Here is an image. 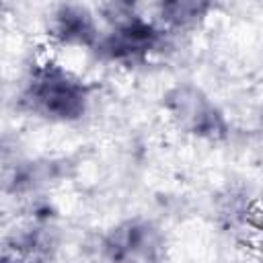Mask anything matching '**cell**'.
<instances>
[{"label":"cell","mask_w":263,"mask_h":263,"mask_svg":"<svg viewBox=\"0 0 263 263\" xmlns=\"http://www.w3.org/2000/svg\"><path fill=\"white\" fill-rule=\"evenodd\" d=\"M23 105L47 119L74 121L86 111L88 88L58 64L47 62L31 72Z\"/></svg>","instance_id":"1"},{"label":"cell","mask_w":263,"mask_h":263,"mask_svg":"<svg viewBox=\"0 0 263 263\" xmlns=\"http://www.w3.org/2000/svg\"><path fill=\"white\" fill-rule=\"evenodd\" d=\"M164 107L183 129L199 138L220 140L228 132V125L218 107L195 86L183 84L173 88L164 99Z\"/></svg>","instance_id":"2"},{"label":"cell","mask_w":263,"mask_h":263,"mask_svg":"<svg viewBox=\"0 0 263 263\" xmlns=\"http://www.w3.org/2000/svg\"><path fill=\"white\" fill-rule=\"evenodd\" d=\"M160 39L162 35L154 25L142 21L140 16H134L123 23H117L107 37L99 39L97 51L107 60L134 62L156 49Z\"/></svg>","instance_id":"3"},{"label":"cell","mask_w":263,"mask_h":263,"mask_svg":"<svg viewBox=\"0 0 263 263\" xmlns=\"http://www.w3.org/2000/svg\"><path fill=\"white\" fill-rule=\"evenodd\" d=\"M158 230L142 220L119 224L107 234L103 242L105 255L113 261H152L158 257Z\"/></svg>","instance_id":"4"},{"label":"cell","mask_w":263,"mask_h":263,"mask_svg":"<svg viewBox=\"0 0 263 263\" xmlns=\"http://www.w3.org/2000/svg\"><path fill=\"white\" fill-rule=\"evenodd\" d=\"M49 33L68 45H86L92 47L99 43L97 23L90 12L80 4H62L49 23Z\"/></svg>","instance_id":"5"},{"label":"cell","mask_w":263,"mask_h":263,"mask_svg":"<svg viewBox=\"0 0 263 263\" xmlns=\"http://www.w3.org/2000/svg\"><path fill=\"white\" fill-rule=\"evenodd\" d=\"M212 0H160V16L171 27H189L205 16Z\"/></svg>","instance_id":"6"},{"label":"cell","mask_w":263,"mask_h":263,"mask_svg":"<svg viewBox=\"0 0 263 263\" xmlns=\"http://www.w3.org/2000/svg\"><path fill=\"white\" fill-rule=\"evenodd\" d=\"M249 222L253 224V226H257L259 230H263V214L259 212V214H255L253 218H249Z\"/></svg>","instance_id":"7"}]
</instances>
